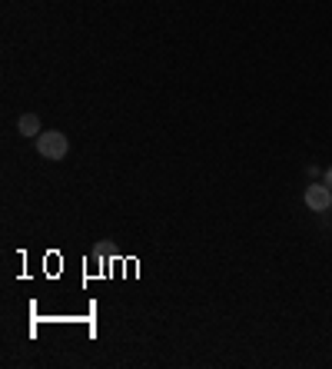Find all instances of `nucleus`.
<instances>
[{
    "label": "nucleus",
    "instance_id": "obj_1",
    "mask_svg": "<svg viewBox=\"0 0 332 369\" xmlns=\"http://www.w3.org/2000/svg\"><path fill=\"white\" fill-rule=\"evenodd\" d=\"M37 154L44 156V160H63V156L70 154V140H67V133H60V130H44L40 137H37Z\"/></svg>",
    "mask_w": 332,
    "mask_h": 369
},
{
    "label": "nucleus",
    "instance_id": "obj_2",
    "mask_svg": "<svg viewBox=\"0 0 332 369\" xmlns=\"http://www.w3.org/2000/svg\"><path fill=\"white\" fill-rule=\"evenodd\" d=\"M306 206H309L313 213H326V210L332 206V190L326 183L306 186Z\"/></svg>",
    "mask_w": 332,
    "mask_h": 369
},
{
    "label": "nucleus",
    "instance_id": "obj_3",
    "mask_svg": "<svg viewBox=\"0 0 332 369\" xmlns=\"http://www.w3.org/2000/svg\"><path fill=\"white\" fill-rule=\"evenodd\" d=\"M17 133H20V137H40V133H44V123H40V117H37V113H20V117H17Z\"/></svg>",
    "mask_w": 332,
    "mask_h": 369
},
{
    "label": "nucleus",
    "instance_id": "obj_4",
    "mask_svg": "<svg viewBox=\"0 0 332 369\" xmlns=\"http://www.w3.org/2000/svg\"><path fill=\"white\" fill-rule=\"evenodd\" d=\"M322 183H326V186H329V190H332V167L326 170V173H322Z\"/></svg>",
    "mask_w": 332,
    "mask_h": 369
},
{
    "label": "nucleus",
    "instance_id": "obj_5",
    "mask_svg": "<svg viewBox=\"0 0 332 369\" xmlns=\"http://www.w3.org/2000/svg\"><path fill=\"white\" fill-rule=\"evenodd\" d=\"M329 213H332V206H329Z\"/></svg>",
    "mask_w": 332,
    "mask_h": 369
}]
</instances>
